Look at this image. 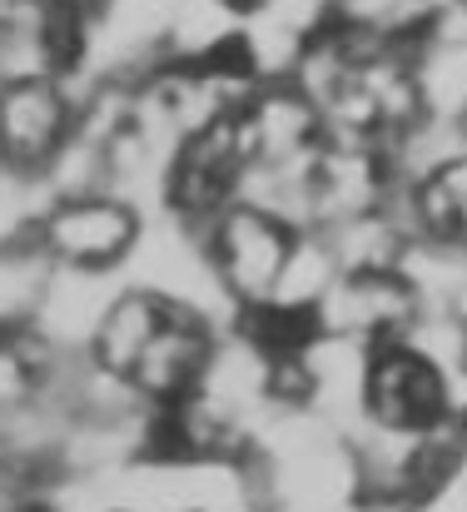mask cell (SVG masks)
Masks as SVG:
<instances>
[{
    "instance_id": "52a82bcc",
    "label": "cell",
    "mask_w": 467,
    "mask_h": 512,
    "mask_svg": "<svg viewBox=\"0 0 467 512\" xmlns=\"http://www.w3.org/2000/svg\"><path fill=\"white\" fill-rule=\"evenodd\" d=\"M403 179L383 145L323 140L309 165V229H343L393 209Z\"/></svg>"
},
{
    "instance_id": "3957f363",
    "label": "cell",
    "mask_w": 467,
    "mask_h": 512,
    "mask_svg": "<svg viewBox=\"0 0 467 512\" xmlns=\"http://www.w3.org/2000/svg\"><path fill=\"white\" fill-rule=\"evenodd\" d=\"M199 244H204V259L214 269V284H219L229 314H249L279 294V279L294 259L299 229L289 219L239 199L199 234Z\"/></svg>"
},
{
    "instance_id": "9c48e42d",
    "label": "cell",
    "mask_w": 467,
    "mask_h": 512,
    "mask_svg": "<svg viewBox=\"0 0 467 512\" xmlns=\"http://www.w3.org/2000/svg\"><path fill=\"white\" fill-rule=\"evenodd\" d=\"M254 170H299L323 150V120L294 80L254 85L234 110Z\"/></svg>"
},
{
    "instance_id": "7c38bea8",
    "label": "cell",
    "mask_w": 467,
    "mask_h": 512,
    "mask_svg": "<svg viewBox=\"0 0 467 512\" xmlns=\"http://www.w3.org/2000/svg\"><path fill=\"white\" fill-rule=\"evenodd\" d=\"M50 284H55V264L45 259L30 229L0 244V339L35 329Z\"/></svg>"
},
{
    "instance_id": "6da1fadb",
    "label": "cell",
    "mask_w": 467,
    "mask_h": 512,
    "mask_svg": "<svg viewBox=\"0 0 467 512\" xmlns=\"http://www.w3.org/2000/svg\"><path fill=\"white\" fill-rule=\"evenodd\" d=\"M453 423V373L418 339L378 343L363 363L358 428L393 438H433Z\"/></svg>"
},
{
    "instance_id": "7a4b0ae2",
    "label": "cell",
    "mask_w": 467,
    "mask_h": 512,
    "mask_svg": "<svg viewBox=\"0 0 467 512\" xmlns=\"http://www.w3.org/2000/svg\"><path fill=\"white\" fill-rule=\"evenodd\" d=\"M150 214L120 194H60L45 199L30 234L55 269L70 274H120L130 269Z\"/></svg>"
},
{
    "instance_id": "30bf717a",
    "label": "cell",
    "mask_w": 467,
    "mask_h": 512,
    "mask_svg": "<svg viewBox=\"0 0 467 512\" xmlns=\"http://www.w3.org/2000/svg\"><path fill=\"white\" fill-rule=\"evenodd\" d=\"M120 289H125L120 274H70V269H55V284H50L45 309H40L30 334H40L65 358H85V348L95 339L105 309L120 299Z\"/></svg>"
},
{
    "instance_id": "2e32d148",
    "label": "cell",
    "mask_w": 467,
    "mask_h": 512,
    "mask_svg": "<svg viewBox=\"0 0 467 512\" xmlns=\"http://www.w3.org/2000/svg\"><path fill=\"white\" fill-rule=\"evenodd\" d=\"M184 512H219V508H184Z\"/></svg>"
},
{
    "instance_id": "4fadbf2b",
    "label": "cell",
    "mask_w": 467,
    "mask_h": 512,
    "mask_svg": "<svg viewBox=\"0 0 467 512\" xmlns=\"http://www.w3.org/2000/svg\"><path fill=\"white\" fill-rule=\"evenodd\" d=\"M338 274H343V269H338L328 239H323L318 229H304L299 244H294V259H289V269H284V279H279V294H274L269 304H279V309H289V314L318 319V304L328 299V289L338 284Z\"/></svg>"
},
{
    "instance_id": "9a60e30c",
    "label": "cell",
    "mask_w": 467,
    "mask_h": 512,
    "mask_svg": "<svg viewBox=\"0 0 467 512\" xmlns=\"http://www.w3.org/2000/svg\"><path fill=\"white\" fill-rule=\"evenodd\" d=\"M229 5H234V10H239V15H249V10H254V5H259V0H229Z\"/></svg>"
},
{
    "instance_id": "8992f818",
    "label": "cell",
    "mask_w": 467,
    "mask_h": 512,
    "mask_svg": "<svg viewBox=\"0 0 467 512\" xmlns=\"http://www.w3.org/2000/svg\"><path fill=\"white\" fill-rule=\"evenodd\" d=\"M423 324L418 289L403 269H353L338 274L328 299L318 304V334L348 339L358 348L413 339Z\"/></svg>"
},
{
    "instance_id": "5bb4252c",
    "label": "cell",
    "mask_w": 467,
    "mask_h": 512,
    "mask_svg": "<svg viewBox=\"0 0 467 512\" xmlns=\"http://www.w3.org/2000/svg\"><path fill=\"white\" fill-rule=\"evenodd\" d=\"M10 512H65L55 498H30V503H20V508H10Z\"/></svg>"
},
{
    "instance_id": "e0dca14e",
    "label": "cell",
    "mask_w": 467,
    "mask_h": 512,
    "mask_svg": "<svg viewBox=\"0 0 467 512\" xmlns=\"http://www.w3.org/2000/svg\"><path fill=\"white\" fill-rule=\"evenodd\" d=\"M463 125H467V120H463Z\"/></svg>"
},
{
    "instance_id": "5b68a950",
    "label": "cell",
    "mask_w": 467,
    "mask_h": 512,
    "mask_svg": "<svg viewBox=\"0 0 467 512\" xmlns=\"http://www.w3.org/2000/svg\"><path fill=\"white\" fill-rule=\"evenodd\" d=\"M75 125H80L75 85L55 75L0 85V174L45 184L55 160L70 150Z\"/></svg>"
},
{
    "instance_id": "ba28073f",
    "label": "cell",
    "mask_w": 467,
    "mask_h": 512,
    "mask_svg": "<svg viewBox=\"0 0 467 512\" xmlns=\"http://www.w3.org/2000/svg\"><path fill=\"white\" fill-rule=\"evenodd\" d=\"M219 334H224V324H214V319H204L194 309L164 304L155 339H150V348L140 353V363L130 373V393L145 408H169V403L189 398L204 383V373H209Z\"/></svg>"
},
{
    "instance_id": "277c9868",
    "label": "cell",
    "mask_w": 467,
    "mask_h": 512,
    "mask_svg": "<svg viewBox=\"0 0 467 512\" xmlns=\"http://www.w3.org/2000/svg\"><path fill=\"white\" fill-rule=\"evenodd\" d=\"M249 145L234 115L209 120L204 130L184 135L164 165V189H159V219L204 234L229 204L244 199L249 184Z\"/></svg>"
},
{
    "instance_id": "8fae6325",
    "label": "cell",
    "mask_w": 467,
    "mask_h": 512,
    "mask_svg": "<svg viewBox=\"0 0 467 512\" xmlns=\"http://www.w3.org/2000/svg\"><path fill=\"white\" fill-rule=\"evenodd\" d=\"M159 319H164V299L125 284L120 299L105 309V319H100V329H95L90 348H85V363L100 368L105 378H115V383L130 388V373H135L140 353H145L150 339H155Z\"/></svg>"
}]
</instances>
